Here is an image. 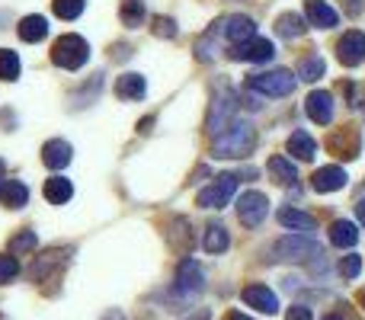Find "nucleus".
<instances>
[{
	"label": "nucleus",
	"mask_w": 365,
	"mask_h": 320,
	"mask_svg": "<svg viewBox=\"0 0 365 320\" xmlns=\"http://www.w3.org/2000/svg\"><path fill=\"white\" fill-rule=\"evenodd\" d=\"M225 36L227 42H247V38L257 36V23H253L250 16H244V13H234V16H225Z\"/></svg>",
	"instance_id": "obj_14"
},
{
	"label": "nucleus",
	"mask_w": 365,
	"mask_h": 320,
	"mask_svg": "<svg viewBox=\"0 0 365 320\" xmlns=\"http://www.w3.org/2000/svg\"><path fill=\"white\" fill-rule=\"evenodd\" d=\"M247 87L253 93H263V96H289L292 90L298 87V77L285 68H276V71H259L247 81Z\"/></svg>",
	"instance_id": "obj_4"
},
{
	"label": "nucleus",
	"mask_w": 365,
	"mask_h": 320,
	"mask_svg": "<svg viewBox=\"0 0 365 320\" xmlns=\"http://www.w3.org/2000/svg\"><path fill=\"white\" fill-rule=\"evenodd\" d=\"M304 23H308V19L298 16V13H282V16L276 19V32H279L282 38H298L304 29H308Z\"/></svg>",
	"instance_id": "obj_26"
},
{
	"label": "nucleus",
	"mask_w": 365,
	"mask_h": 320,
	"mask_svg": "<svg viewBox=\"0 0 365 320\" xmlns=\"http://www.w3.org/2000/svg\"><path fill=\"white\" fill-rule=\"evenodd\" d=\"M42 163L48 170L68 167V163H71V145H68V141H61V138H51L48 145L42 148Z\"/></svg>",
	"instance_id": "obj_17"
},
{
	"label": "nucleus",
	"mask_w": 365,
	"mask_h": 320,
	"mask_svg": "<svg viewBox=\"0 0 365 320\" xmlns=\"http://www.w3.org/2000/svg\"><path fill=\"white\" fill-rule=\"evenodd\" d=\"M240 301H244L247 308L263 311V314H276V311H279V298H276V291L266 289V285H259V282L247 285V289L240 291Z\"/></svg>",
	"instance_id": "obj_10"
},
{
	"label": "nucleus",
	"mask_w": 365,
	"mask_h": 320,
	"mask_svg": "<svg viewBox=\"0 0 365 320\" xmlns=\"http://www.w3.org/2000/svg\"><path fill=\"white\" fill-rule=\"evenodd\" d=\"M48 36V19L45 16H36V13H32V16H26L23 23H19V38H23V42H42V38Z\"/></svg>",
	"instance_id": "obj_22"
},
{
	"label": "nucleus",
	"mask_w": 365,
	"mask_h": 320,
	"mask_svg": "<svg viewBox=\"0 0 365 320\" xmlns=\"http://www.w3.org/2000/svg\"><path fill=\"white\" fill-rule=\"evenodd\" d=\"M314 192H336V189L346 186V170L343 167H321L311 180Z\"/></svg>",
	"instance_id": "obj_15"
},
{
	"label": "nucleus",
	"mask_w": 365,
	"mask_h": 320,
	"mask_svg": "<svg viewBox=\"0 0 365 320\" xmlns=\"http://www.w3.org/2000/svg\"><path fill=\"white\" fill-rule=\"evenodd\" d=\"M145 93H148V83L141 74H122L119 81H115V96H119V100L135 103V100H145Z\"/></svg>",
	"instance_id": "obj_16"
},
{
	"label": "nucleus",
	"mask_w": 365,
	"mask_h": 320,
	"mask_svg": "<svg viewBox=\"0 0 365 320\" xmlns=\"http://www.w3.org/2000/svg\"><path fill=\"white\" fill-rule=\"evenodd\" d=\"M269 176L279 182V186H295L298 182V167L289 158L276 154V158H269Z\"/></svg>",
	"instance_id": "obj_19"
},
{
	"label": "nucleus",
	"mask_w": 365,
	"mask_h": 320,
	"mask_svg": "<svg viewBox=\"0 0 365 320\" xmlns=\"http://www.w3.org/2000/svg\"><path fill=\"white\" fill-rule=\"evenodd\" d=\"M173 227H177V231L170 234V244H173V247H180V250L186 253V250H189V244H192V237L186 234V231H189V221H186V218H177V221H173Z\"/></svg>",
	"instance_id": "obj_33"
},
{
	"label": "nucleus",
	"mask_w": 365,
	"mask_h": 320,
	"mask_svg": "<svg viewBox=\"0 0 365 320\" xmlns=\"http://www.w3.org/2000/svg\"><path fill=\"white\" fill-rule=\"evenodd\" d=\"M221 29H225V19H218V23H215L212 29H208L205 36H202L199 42H195V58H199V61H205V64H208V61L215 58V36H218Z\"/></svg>",
	"instance_id": "obj_28"
},
{
	"label": "nucleus",
	"mask_w": 365,
	"mask_h": 320,
	"mask_svg": "<svg viewBox=\"0 0 365 320\" xmlns=\"http://www.w3.org/2000/svg\"><path fill=\"white\" fill-rule=\"evenodd\" d=\"M359 269H362V259L356 257V253L343 257V263H340V276L343 279H356V276H359Z\"/></svg>",
	"instance_id": "obj_36"
},
{
	"label": "nucleus",
	"mask_w": 365,
	"mask_h": 320,
	"mask_svg": "<svg viewBox=\"0 0 365 320\" xmlns=\"http://www.w3.org/2000/svg\"><path fill=\"white\" fill-rule=\"evenodd\" d=\"M16 272H19V259L0 253V285H6L10 279H16Z\"/></svg>",
	"instance_id": "obj_34"
},
{
	"label": "nucleus",
	"mask_w": 365,
	"mask_h": 320,
	"mask_svg": "<svg viewBox=\"0 0 365 320\" xmlns=\"http://www.w3.org/2000/svg\"><path fill=\"white\" fill-rule=\"evenodd\" d=\"M304 19H308L314 29H334L340 16H336V10L327 0H308V4H304Z\"/></svg>",
	"instance_id": "obj_13"
},
{
	"label": "nucleus",
	"mask_w": 365,
	"mask_h": 320,
	"mask_svg": "<svg viewBox=\"0 0 365 320\" xmlns=\"http://www.w3.org/2000/svg\"><path fill=\"white\" fill-rule=\"evenodd\" d=\"M266 215H269V202H266L263 192H244L237 199V218H240V224L259 227L266 221Z\"/></svg>",
	"instance_id": "obj_7"
},
{
	"label": "nucleus",
	"mask_w": 365,
	"mask_h": 320,
	"mask_svg": "<svg viewBox=\"0 0 365 320\" xmlns=\"http://www.w3.org/2000/svg\"><path fill=\"white\" fill-rule=\"evenodd\" d=\"M0 186H4V160H0Z\"/></svg>",
	"instance_id": "obj_43"
},
{
	"label": "nucleus",
	"mask_w": 365,
	"mask_h": 320,
	"mask_svg": "<svg viewBox=\"0 0 365 320\" xmlns=\"http://www.w3.org/2000/svg\"><path fill=\"white\" fill-rule=\"evenodd\" d=\"M55 16L61 19H77L83 13V0H55Z\"/></svg>",
	"instance_id": "obj_32"
},
{
	"label": "nucleus",
	"mask_w": 365,
	"mask_h": 320,
	"mask_svg": "<svg viewBox=\"0 0 365 320\" xmlns=\"http://www.w3.org/2000/svg\"><path fill=\"white\" fill-rule=\"evenodd\" d=\"M36 244H38V237L32 231H19L16 237L10 240V253H13V257H23V253L36 250Z\"/></svg>",
	"instance_id": "obj_31"
},
{
	"label": "nucleus",
	"mask_w": 365,
	"mask_h": 320,
	"mask_svg": "<svg viewBox=\"0 0 365 320\" xmlns=\"http://www.w3.org/2000/svg\"><path fill=\"white\" fill-rule=\"evenodd\" d=\"M324 71H327L324 58L321 55H311V58H304V61L298 64V81L314 83V81H321V77H324Z\"/></svg>",
	"instance_id": "obj_29"
},
{
	"label": "nucleus",
	"mask_w": 365,
	"mask_h": 320,
	"mask_svg": "<svg viewBox=\"0 0 365 320\" xmlns=\"http://www.w3.org/2000/svg\"><path fill=\"white\" fill-rule=\"evenodd\" d=\"M279 224L289 227V231H302V234L317 231V221L308 212H298V208H282L279 212Z\"/></svg>",
	"instance_id": "obj_18"
},
{
	"label": "nucleus",
	"mask_w": 365,
	"mask_h": 320,
	"mask_svg": "<svg viewBox=\"0 0 365 320\" xmlns=\"http://www.w3.org/2000/svg\"><path fill=\"white\" fill-rule=\"evenodd\" d=\"M289 154L298 160H314V154H317L314 138H311L308 132H292L289 135Z\"/></svg>",
	"instance_id": "obj_24"
},
{
	"label": "nucleus",
	"mask_w": 365,
	"mask_h": 320,
	"mask_svg": "<svg viewBox=\"0 0 365 320\" xmlns=\"http://www.w3.org/2000/svg\"><path fill=\"white\" fill-rule=\"evenodd\" d=\"M90 58V45L83 42L81 36H61L55 45H51V61L64 71H77L83 68Z\"/></svg>",
	"instance_id": "obj_5"
},
{
	"label": "nucleus",
	"mask_w": 365,
	"mask_h": 320,
	"mask_svg": "<svg viewBox=\"0 0 365 320\" xmlns=\"http://www.w3.org/2000/svg\"><path fill=\"white\" fill-rule=\"evenodd\" d=\"M276 55V45L269 42V38H247V42H237L231 48V58L234 61H250V64H259V61H269V58Z\"/></svg>",
	"instance_id": "obj_8"
},
{
	"label": "nucleus",
	"mask_w": 365,
	"mask_h": 320,
	"mask_svg": "<svg viewBox=\"0 0 365 320\" xmlns=\"http://www.w3.org/2000/svg\"><path fill=\"white\" fill-rule=\"evenodd\" d=\"M71 195H74L71 180H64V176H48V180H45V199H48L51 205H64Z\"/></svg>",
	"instance_id": "obj_23"
},
{
	"label": "nucleus",
	"mask_w": 365,
	"mask_h": 320,
	"mask_svg": "<svg viewBox=\"0 0 365 320\" xmlns=\"http://www.w3.org/2000/svg\"><path fill=\"white\" fill-rule=\"evenodd\" d=\"M234 189H237V176L221 173V176H215L212 186H205L199 195H195V205L199 208H225L227 202H231Z\"/></svg>",
	"instance_id": "obj_6"
},
{
	"label": "nucleus",
	"mask_w": 365,
	"mask_h": 320,
	"mask_svg": "<svg viewBox=\"0 0 365 320\" xmlns=\"http://www.w3.org/2000/svg\"><path fill=\"white\" fill-rule=\"evenodd\" d=\"M304 109H308L311 122H317V125H330V122H334V93H327V90H314V93L308 96V103H304Z\"/></svg>",
	"instance_id": "obj_12"
},
{
	"label": "nucleus",
	"mask_w": 365,
	"mask_h": 320,
	"mask_svg": "<svg viewBox=\"0 0 365 320\" xmlns=\"http://www.w3.org/2000/svg\"><path fill=\"white\" fill-rule=\"evenodd\" d=\"M122 23L128 26V29H138V26H145V0H122Z\"/></svg>",
	"instance_id": "obj_27"
},
{
	"label": "nucleus",
	"mask_w": 365,
	"mask_h": 320,
	"mask_svg": "<svg viewBox=\"0 0 365 320\" xmlns=\"http://www.w3.org/2000/svg\"><path fill=\"white\" fill-rule=\"evenodd\" d=\"M26 202H29V189H26L19 180H4V186H0V205L23 208Z\"/></svg>",
	"instance_id": "obj_21"
},
{
	"label": "nucleus",
	"mask_w": 365,
	"mask_h": 320,
	"mask_svg": "<svg viewBox=\"0 0 365 320\" xmlns=\"http://www.w3.org/2000/svg\"><path fill=\"white\" fill-rule=\"evenodd\" d=\"M285 320H311V311L304 308V304H295V308H289Z\"/></svg>",
	"instance_id": "obj_37"
},
{
	"label": "nucleus",
	"mask_w": 365,
	"mask_h": 320,
	"mask_svg": "<svg viewBox=\"0 0 365 320\" xmlns=\"http://www.w3.org/2000/svg\"><path fill=\"white\" fill-rule=\"evenodd\" d=\"M336 58H340V64H346V68H359L365 61V32L349 29L346 36L340 38V45H336Z\"/></svg>",
	"instance_id": "obj_9"
},
{
	"label": "nucleus",
	"mask_w": 365,
	"mask_h": 320,
	"mask_svg": "<svg viewBox=\"0 0 365 320\" xmlns=\"http://www.w3.org/2000/svg\"><path fill=\"white\" fill-rule=\"evenodd\" d=\"M324 320H349L346 314H343V311H334V314H327V317H324Z\"/></svg>",
	"instance_id": "obj_40"
},
{
	"label": "nucleus",
	"mask_w": 365,
	"mask_h": 320,
	"mask_svg": "<svg viewBox=\"0 0 365 320\" xmlns=\"http://www.w3.org/2000/svg\"><path fill=\"white\" fill-rule=\"evenodd\" d=\"M317 253V244L308 237V234H289V237L276 240L269 250L272 263H304Z\"/></svg>",
	"instance_id": "obj_3"
},
{
	"label": "nucleus",
	"mask_w": 365,
	"mask_h": 320,
	"mask_svg": "<svg viewBox=\"0 0 365 320\" xmlns=\"http://www.w3.org/2000/svg\"><path fill=\"white\" fill-rule=\"evenodd\" d=\"M356 215H359V221L365 224V199H359V205H356Z\"/></svg>",
	"instance_id": "obj_39"
},
{
	"label": "nucleus",
	"mask_w": 365,
	"mask_h": 320,
	"mask_svg": "<svg viewBox=\"0 0 365 320\" xmlns=\"http://www.w3.org/2000/svg\"><path fill=\"white\" fill-rule=\"evenodd\" d=\"M225 320H250V317H247V314H240V311H231V314H227Z\"/></svg>",
	"instance_id": "obj_41"
},
{
	"label": "nucleus",
	"mask_w": 365,
	"mask_h": 320,
	"mask_svg": "<svg viewBox=\"0 0 365 320\" xmlns=\"http://www.w3.org/2000/svg\"><path fill=\"white\" fill-rule=\"evenodd\" d=\"M173 289L180 295H199L205 289V276H202V266H195V259H182L177 269V285Z\"/></svg>",
	"instance_id": "obj_11"
},
{
	"label": "nucleus",
	"mask_w": 365,
	"mask_h": 320,
	"mask_svg": "<svg viewBox=\"0 0 365 320\" xmlns=\"http://www.w3.org/2000/svg\"><path fill=\"white\" fill-rule=\"evenodd\" d=\"M234 113H237V93L231 87H221L212 93V106H208L205 115V132L218 135L221 128H227L234 122Z\"/></svg>",
	"instance_id": "obj_2"
},
{
	"label": "nucleus",
	"mask_w": 365,
	"mask_h": 320,
	"mask_svg": "<svg viewBox=\"0 0 365 320\" xmlns=\"http://www.w3.org/2000/svg\"><path fill=\"white\" fill-rule=\"evenodd\" d=\"M19 77V58L16 51L0 48V81H16Z\"/></svg>",
	"instance_id": "obj_30"
},
{
	"label": "nucleus",
	"mask_w": 365,
	"mask_h": 320,
	"mask_svg": "<svg viewBox=\"0 0 365 320\" xmlns=\"http://www.w3.org/2000/svg\"><path fill=\"white\" fill-rule=\"evenodd\" d=\"M359 301H362V308H365V291H362V295H359Z\"/></svg>",
	"instance_id": "obj_44"
},
{
	"label": "nucleus",
	"mask_w": 365,
	"mask_h": 320,
	"mask_svg": "<svg viewBox=\"0 0 365 320\" xmlns=\"http://www.w3.org/2000/svg\"><path fill=\"white\" fill-rule=\"evenodd\" d=\"M202 247H205L208 253H225L227 247H231V237H227V231H225V224H208L205 227V240H202Z\"/></svg>",
	"instance_id": "obj_25"
},
{
	"label": "nucleus",
	"mask_w": 365,
	"mask_h": 320,
	"mask_svg": "<svg viewBox=\"0 0 365 320\" xmlns=\"http://www.w3.org/2000/svg\"><path fill=\"white\" fill-rule=\"evenodd\" d=\"M343 6H346L349 16H359V13L365 10V0H343Z\"/></svg>",
	"instance_id": "obj_38"
},
{
	"label": "nucleus",
	"mask_w": 365,
	"mask_h": 320,
	"mask_svg": "<svg viewBox=\"0 0 365 320\" xmlns=\"http://www.w3.org/2000/svg\"><path fill=\"white\" fill-rule=\"evenodd\" d=\"M356 240H359V231H356L353 221H334L330 224V244L340 247V250H349V247H356Z\"/></svg>",
	"instance_id": "obj_20"
},
{
	"label": "nucleus",
	"mask_w": 365,
	"mask_h": 320,
	"mask_svg": "<svg viewBox=\"0 0 365 320\" xmlns=\"http://www.w3.org/2000/svg\"><path fill=\"white\" fill-rule=\"evenodd\" d=\"M257 148V128L250 122H231L221 135H215L212 141V158L221 160H237Z\"/></svg>",
	"instance_id": "obj_1"
},
{
	"label": "nucleus",
	"mask_w": 365,
	"mask_h": 320,
	"mask_svg": "<svg viewBox=\"0 0 365 320\" xmlns=\"http://www.w3.org/2000/svg\"><path fill=\"white\" fill-rule=\"evenodd\" d=\"M151 32L158 38H177V23H173V19H167V16H154Z\"/></svg>",
	"instance_id": "obj_35"
},
{
	"label": "nucleus",
	"mask_w": 365,
	"mask_h": 320,
	"mask_svg": "<svg viewBox=\"0 0 365 320\" xmlns=\"http://www.w3.org/2000/svg\"><path fill=\"white\" fill-rule=\"evenodd\" d=\"M186 320H208V311H199V314H192V317H186Z\"/></svg>",
	"instance_id": "obj_42"
}]
</instances>
